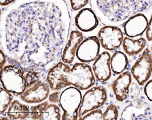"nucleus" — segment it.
Masks as SVG:
<instances>
[{"label":"nucleus","mask_w":152,"mask_h":120,"mask_svg":"<svg viewBox=\"0 0 152 120\" xmlns=\"http://www.w3.org/2000/svg\"><path fill=\"white\" fill-rule=\"evenodd\" d=\"M70 26L64 0H17L1 17V45L7 62L46 80L60 62Z\"/></svg>","instance_id":"f257e3e1"},{"label":"nucleus","mask_w":152,"mask_h":120,"mask_svg":"<svg viewBox=\"0 0 152 120\" xmlns=\"http://www.w3.org/2000/svg\"><path fill=\"white\" fill-rule=\"evenodd\" d=\"M92 10L105 25H119L152 7V0H91Z\"/></svg>","instance_id":"f03ea898"},{"label":"nucleus","mask_w":152,"mask_h":120,"mask_svg":"<svg viewBox=\"0 0 152 120\" xmlns=\"http://www.w3.org/2000/svg\"><path fill=\"white\" fill-rule=\"evenodd\" d=\"M51 90L60 91L72 86L79 90H88L95 84V76L90 65L77 63L71 68L62 61L50 70L46 78Z\"/></svg>","instance_id":"7ed1b4c3"},{"label":"nucleus","mask_w":152,"mask_h":120,"mask_svg":"<svg viewBox=\"0 0 152 120\" xmlns=\"http://www.w3.org/2000/svg\"><path fill=\"white\" fill-rule=\"evenodd\" d=\"M1 82L5 90L16 96L26 89L25 73L17 65L9 64L1 70Z\"/></svg>","instance_id":"20e7f679"},{"label":"nucleus","mask_w":152,"mask_h":120,"mask_svg":"<svg viewBox=\"0 0 152 120\" xmlns=\"http://www.w3.org/2000/svg\"><path fill=\"white\" fill-rule=\"evenodd\" d=\"M82 97L81 90L73 86L61 93L59 104L63 111L61 120H78Z\"/></svg>","instance_id":"39448f33"},{"label":"nucleus","mask_w":152,"mask_h":120,"mask_svg":"<svg viewBox=\"0 0 152 120\" xmlns=\"http://www.w3.org/2000/svg\"><path fill=\"white\" fill-rule=\"evenodd\" d=\"M107 99V91L104 87L99 86L89 89L83 96L78 120L88 113L100 108L106 103Z\"/></svg>","instance_id":"423d86ee"},{"label":"nucleus","mask_w":152,"mask_h":120,"mask_svg":"<svg viewBox=\"0 0 152 120\" xmlns=\"http://www.w3.org/2000/svg\"><path fill=\"white\" fill-rule=\"evenodd\" d=\"M152 73V53L147 48L131 69V74L140 86L146 85Z\"/></svg>","instance_id":"0eeeda50"},{"label":"nucleus","mask_w":152,"mask_h":120,"mask_svg":"<svg viewBox=\"0 0 152 120\" xmlns=\"http://www.w3.org/2000/svg\"><path fill=\"white\" fill-rule=\"evenodd\" d=\"M98 38L103 48L107 51H115L122 45L124 35L119 27L106 25L99 30Z\"/></svg>","instance_id":"6e6552de"},{"label":"nucleus","mask_w":152,"mask_h":120,"mask_svg":"<svg viewBox=\"0 0 152 120\" xmlns=\"http://www.w3.org/2000/svg\"><path fill=\"white\" fill-rule=\"evenodd\" d=\"M50 89L49 84L47 81L40 80L27 88L21 94L20 98L27 104H39L49 97Z\"/></svg>","instance_id":"1a4fd4ad"},{"label":"nucleus","mask_w":152,"mask_h":120,"mask_svg":"<svg viewBox=\"0 0 152 120\" xmlns=\"http://www.w3.org/2000/svg\"><path fill=\"white\" fill-rule=\"evenodd\" d=\"M123 120H152V106L147 102L138 99L132 102L124 110Z\"/></svg>","instance_id":"9d476101"},{"label":"nucleus","mask_w":152,"mask_h":120,"mask_svg":"<svg viewBox=\"0 0 152 120\" xmlns=\"http://www.w3.org/2000/svg\"><path fill=\"white\" fill-rule=\"evenodd\" d=\"M100 41L98 37H89L82 42L76 52V57L84 63L95 61L100 55Z\"/></svg>","instance_id":"9b49d317"},{"label":"nucleus","mask_w":152,"mask_h":120,"mask_svg":"<svg viewBox=\"0 0 152 120\" xmlns=\"http://www.w3.org/2000/svg\"><path fill=\"white\" fill-rule=\"evenodd\" d=\"M30 118L35 120H60L62 118L59 106L49 101L31 107Z\"/></svg>","instance_id":"f8f14e48"},{"label":"nucleus","mask_w":152,"mask_h":120,"mask_svg":"<svg viewBox=\"0 0 152 120\" xmlns=\"http://www.w3.org/2000/svg\"><path fill=\"white\" fill-rule=\"evenodd\" d=\"M111 58L109 53L104 51L99 56L94 63L92 69L95 78L100 82H106L111 78Z\"/></svg>","instance_id":"ddd939ff"},{"label":"nucleus","mask_w":152,"mask_h":120,"mask_svg":"<svg viewBox=\"0 0 152 120\" xmlns=\"http://www.w3.org/2000/svg\"><path fill=\"white\" fill-rule=\"evenodd\" d=\"M148 24L146 16L142 13H138L126 21L123 26L124 32L129 38L140 36L146 31Z\"/></svg>","instance_id":"4468645a"},{"label":"nucleus","mask_w":152,"mask_h":120,"mask_svg":"<svg viewBox=\"0 0 152 120\" xmlns=\"http://www.w3.org/2000/svg\"><path fill=\"white\" fill-rule=\"evenodd\" d=\"M98 18L93 10L84 8L80 10L75 18L77 28L82 32H89L96 28L99 25Z\"/></svg>","instance_id":"2eb2a0df"},{"label":"nucleus","mask_w":152,"mask_h":120,"mask_svg":"<svg viewBox=\"0 0 152 120\" xmlns=\"http://www.w3.org/2000/svg\"><path fill=\"white\" fill-rule=\"evenodd\" d=\"M83 41V35L81 31L74 30L70 33L68 41L64 49L61 61L70 65L73 63L79 46Z\"/></svg>","instance_id":"dca6fc26"},{"label":"nucleus","mask_w":152,"mask_h":120,"mask_svg":"<svg viewBox=\"0 0 152 120\" xmlns=\"http://www.w3.org/2000/svg\"><path fill=\"white\" fill-rule=\"evenodd\" d=\"M132 83V74L129 71H126L119 75L111 84L113 91L118 101H124L128 99L129 95V88Z\"/></svg>","instance_id":"f3484780"},{"label":"nucleus","mask_w":152,"mask_h":120,"mask_svg":"<svg viewBox=\"0 0 152 120\" xmlns=\"http://www.w3.org/2000/svg\"><path fill=\"white\" fill-rule=\"evenodd\" d=\"M10 120H27L31 119L30 108L18 100L12 102L6 113Z\"/></svg>","instance_id":"a211bd4d"},{"label":"nucleus","mask_w":152,"mask_h":120,"mask_svg":"<svg viewBox=\"0 0 152 120\" xmlns=\"http://www.w3.org/2000/svg\"><path fill=\"white\" fill-rule=\"evenodd\" d=\"M146 39L144 38L133 40L128 37L124 38L122 46L126 54L130 57H133L139 54L146 46Z\"/></svg>","instance_id":"6ab92c4d"},{"label":"nucleus","mask_w":152,"mask_h":120,"mask_svg":"<svg viewBox=\"0 0 152 120\" xmlns=\"http://www.w3.org/2000/svg\"><path fill=\"white\" fill-rule=\"evenodd\" d=\"M127 56L121 51H116L111 58L112 71L116 75L121 74L125 71L128 66Z\"/></svg>","instance_id":"aec40b11"},{"label":"nucleus","mask_w":152,"mask_h":120,"mask_svg":"<svg viewBox=\"0 0 152 120\" xmlns=\"http://www.w3.org/2000/svg\"><path fill=\"white\" fill-rule=\"evenodd\" d=\"M13 99V95L10 92L5 90L3 87H1V105L0 113L3 115L6 112Z\"/></svg>","instance_id":"412c9836"},{"label":"nucleus","mask_w":152,"mask_h":120,"mask_svg":"<svg viewBox=\"0 0 152 120\" xmlns=\"http://www.w3.org/2000/svg\"><path fill=\"white\" fill-rule=\"evenodd\" d=\"M118 117L119 110L117 106L113 104L109 105L104 113H103L104 120H117Z\"/></svg>","instance_id":"4be33fe9"},{"label":"nucleus","mask_w":152,"mask_h":120,"mask_svg":"<svg viewBox=\"0 0 152 120\" xmlns=\"http://www.w3.org/2000/svg\"><path fill=\"white\" fill-rule=\"evenodd\" d=\"M26 88L42 79L41 75L37 72L29 71L25 73Z\"/></svg>","instance_id":"5701e85b"},{"label":"nucleus","mask_w":152,"mask_h":120,"mask_svg":"<svg viewBox=\"0 0 152 120\" xmlns=\"http://www.w3.org/2000/svg\"><path fill=\"white\" fill-rule=\"evenodd\" d=\"M80 120H104L103 113L101 109H97L85 115Z\"/></svg>","instance_id":"b1692460"},{"label":"nucleus","mask_w":152,"mask_h":120,"mask_svg":"<svg viewBox=\"0 0 152 120\" xmlns=\"http://www.w3.org/2000/svg\"><path fill=\"white\" fill-rule=\"evenodd\" d=\"M89 1V0H70V5L72 10L77 11L83 9Z\"/></svg>","instance_id":"393cba45"},{"label":"nucleus","mask_w":152,"mask_h":120,"mask_svg":"<svg viewBox=\"0 0 152 120\" xmlns=\"http://www.w3.org/2000/svg\"><path fill=\"white\" fill-rule=\"evenodd\" d=\"M144 93L148 99L152 102V80L148 81L145 86Z\"/></svg>","instance_id":"a878e982"},{"label":"nucleus","mask_w":152,"mask_h":120,"mask_svg":"<svg viewBox=\"0 0 152 120\" xmlns=\"http://www.w3.org/2000/svg\"><path fill=\"white\" fill-rule=\"evenodd\" d=\"M61 92L60 91H55V92L53 93L49 96V101L53 104H59L60 97Z\"/></svg>","instance_id":"bb28decb"},{"label":"nucleus","mask_w":152,"mask_h":120,"mask_svg":"<svg viewBox=\"0 0 152 120\" xmlns=\"http://www.w3.org/2000/svg\"><path fill=\"white\" fill-rule=\"evenodd\" d=\"M146 38L148 41H152V14L150 21L148 22L146 31Z\"/></svg>","instance_id":"cd10ccee"},{"label":"nucleus","mask_w":152,"mask_h":120,"mask_svg":"<svg viewBox=\"0 0 152 120\" xmlns=\"http://www.w3.org/2000/svg\"><path fill=\"white\" fill-rule=\"evenodd\" d=\"M0 58H1V70L6 66L7 62V57L5 53L1 49V54H0Z\"/></svg>","instance_id":"c85d7f7f"},{"label":"nucleus","mask_w":152,"mask_h":120,"mask_svg":"<svg viewBox=\"0 0 152 120\" xmlns=\"http://www.w3.org/2000/svg\"><path fill=\"white\" fill-rule=\"evenodd\" d=\"M15 1L16 0H1V6H7L15 2Z\"/></svg>","instance_id":"c756f323"},{"label":"nucleus","mask_w":152,"mask_h":120,"mask_svg":"<svg viewBox=\"0 0 152 120\" xmlns=\"http://www.w3.org/2000/svg\"><path fill=\"white\" fill-rule=\"evenodd\" d=\"M151 51H152V47H151Z\"/></svg>","instance_id":"7c9ffc66"}]
</instances>
